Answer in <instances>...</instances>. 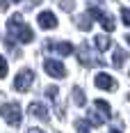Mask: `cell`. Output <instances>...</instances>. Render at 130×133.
I'll list each match as a JSON object with an SVG mask.
<instances>
[{
	"instance_id": "obj_1",
	"label": "cell",
	"mask_w": 130,
	"mask_h": 133,
	"mask_svg": "<svg viewBox=\"0 0 130 133\" xmlns=\"http://www.w3.org/2000/svg\"><path fill=\"white\" fill-rule=\"evenodd\" d=\"M7 32L12 35V39L21 41V44H30L34 39V32L30 30V25L23 23V16L21 14H12V18L7 21Z\"/></svg>"
},
{
	"instance_id": "obj_2",
	"label": "cell",
	"mask_w": 130,
	"mask_h": 133,
	"mask_svg": "<svg viewBox=\"0 0 130 133\" xmlns=\"http://www.w3.org/2000/svg\"><path fill=\"white\" fill-rule=\"evenodd\" d=\"M94 106H96V112H91V115H89V124H91V126H101L105 119H110L112 110H110V103L103 101V99H96Z\"/></svg>"
},
{
	"instance_id": "obj_3",
	"label": "cell",
	"mask_w": 130,
	"mask_h": 133,
	"mask_svg": "<svg viewBox=\"0 0 130 133\" xmlns=\"http://www.w3.org/2000/svg\"><path fill=\"white\" fill-rule=\"evenodd\" d=\"M32 83H34V71L32 69H21L14 78V90L16 92H27L32 87Z\"/></svg>"
},
{
	"instance_id": "obj_4",
	"label": "cell",
	"mask_w": 130,
	"mask_h": 133,
	"mask_svg": "<svg viewBox=\"0 0 130 133\" xmlns=\"http://www.w3.org/2000/svg\"><path fill=\"white\" fill-rule=\"evenodd\" d=\"M0 115L5 117V122L9 126H18L21 124V106L18 103H5V106H0Z\"/></svg>"
},
{
	"instance_id": "obj_5",
	"label": "cell",
	"mask_w": 130,
	"mask_h": 133,
	"mask_svg": "<svg viewBox=\"0 0 130 133\" xmlns=\"http://www.w3.org/2000/svg\"><path fill=\"white\" fill-rule=\"evenodd\" d=\"M91 16V18H96V21H98V23H101V25H103V30L105 32H112V30H114V18H112V16H110V14H105V12H101V9H98V7H89V12H87Z\"/></svg>"
},
{
	"instance_id": "obj_6",
	"label": "cell",
	"mask_w": 130,
	"mask_h": 133,
	"mask_svg": "<svg viewBox=\"0 0 130 133\" xmlns=\"http://www.w3.org/2000/svg\"><path fill=\"white\" fill-rule=\"evenodd\" d=\"M43 71L52 76V78H64L66 76V66L59 62V60H46L43 62Z\"/></svg>"
},
{
	"instance_id": "obj_7",
	"label": "cell",
	"mask_w": 130,
	"mask_h": 133,
	"mask_svg": "<svg viewBox=\"0 0 130 133\" xmlns=\"http://www.w3.org/2000/svg\"><path fill=\"white\" fill-rule=\"evenodd\" d=\"M78 57H80V64H85V66H101V64H103V60H101V57H96V55L91 53L89 48H87V44H85V46H80Z\"/></svg>"
},
{
	"instance_id": "obj_8",
	"label": "cell",
	"mask_w": 130,
	"mask_h": 133,
	"mask_svg": "<svg viewBox=\"0 0 130 133\" xmlns=\"http://www.w3.org/2000/svg\"><path fill=\"white\" fill-rule=\"evenodd\" d=\"M94 83H96L98 90H107V92H114V90H117V80L112 78L110 74H98V76L94 78Z\"/></svg>"
},
{
	"instance_id": "obj_9",
	"label": "cell",
	"mask_w": 130,
	"mask_h": 133,
	"mask_svg": "<svg viewBox=\"0 0 130 133\" xmlns=\"http://www.w3.org/2000/svg\"><path fill=\"white\" fill-rule=\"evenodd\" d=\"M46 48H48V51H55L57 55H64V57L75 51L68 41H48V44H46Z\"/></svg>"
},
{
	"instance_id": "obj_10",
	"label": "cell",
	"mask_w": 130,
	"mask_h": 133,
	"mask_svg": "<svg viewBox=\"0 0 130 133\" xmlns=\"http://www.w3.org/2000/svg\"><path fill=\"white\" fill-rule=\"evenodd\" d=\"M37 23H39L43 30H55V28H57V16L52 12H41L39 16H37Z\"/></svg>"
},
{
	"instance_id": "obj_11",
	"label": "cell",
	"mask_w": 130,
	"mask_h": 133,
	"mask_svg": "<svg viewBox=\"0 0 130 133\" xmlns=\"http://www.w3.org/2000/svg\"><path fill=\"white\" fill-rule=\"evenodd\" d=\"M30 115H34V117H39V119H48V108L39 103V101H34V103H30Z\"/></svg>"
},
{
	"instance_id": "obj_12",
	"label": "cell",
	"mask_w": 130,
	"mask_h": 133,
	"mask_svg": "<svg viewBox=\"0 0 130 133\" xmlns=\"http://www.w3.org/2000/svg\"><path fill=\"white\" fill-rule=\"evenodd\" d=\"M94 44H96V48H98V51L103 53V51H107V48L112 46V39H110L107 35H98V37L94 39Z\"/></svg>"
},
{
	"instance_id": "obj_13",
	"label": "cell",
	"mask_w": 130,
	"mask_h": 133,
	"mask_svg": "<svg viewBox=\"0 0 130 133\" xmlns=\"http://www.w3.org/2000/svg\"><path fill=\"white\" fill-rule=\"evenodd\" d=\"M126 57H128V53H126V51H121V48H117V51H114V57H112V64L117 66V69H121L123 62H126Z\"/></svg>"
},
{
	"instance_id": "obj_14",
	"label": "cell",
	"mask_w": 130,
	"mask_h": 133,
	"mask_svg": "<svg viewBox=\"0 0 130 133\" xmlns=\"http://www.w3.org/2000/svg\"><path fill=\"white\" fill-rule=\"evenodd\" d=\"M75 23H78L80 30H91V16H89V14H87V16H78Z\"/></svg>"
},
{
	"instance_id": "obj_15",
	"label": "cell",
	"mask_w": 130,
	"mask_h": 133,
	"mask_svg": "<svg viewBox=\"0 0 130 133\" xmlns=\"http://www.w3.org/2000/svg\"><path fill=\"white\" fill-rule=\"evenodd\" d=\"M73 101H75V106H85V92H82V87H73Z\"/></svg>"
},
{
	"instance_id": "obj_16",
	"label": "cell",
	"mask_w": 130,
	"mask_h": 133,
	"mask_svg": "<svg viewBox=\"0 0 130 133\" xmlns=\"http://www.w3.org/2000/svg\"><path fill=\"white\" fill-rule=\"evenodd\" d=\"M7 76V60L0 55V78H5Z\"/></svg>"
},
{
	"instance_id": "obj_17",
	"label": "cell",
	"mask_w": 130,
	"mask_h": 133,
	"mask_svg": "<svg viewBox=\"0 0 130 133\" xmlns=\"http://www.w3.org/2000/svg\"><path fill=\"white\" fill-rule=\"evenodd\" d=\"M59 5L64 7V12H71V9L75 7V2H73V0H59Z\"/></svg>"
},
{
	"instance_id": "obj_18",
	"label": "cell",
	"mask_w": 130,
	"mask_h": 133,
	"mask_svg": "<svg viewBox=\"0 0 130 133\" xmlns=\"http://www.w3.org/2000/svg\"><path fill=\"white\" fill-rule=\"evenodd\" d=\"M121 18L126 25H130V9H121Z\"/></svg>"
},
{
	"instance_id": "obj_19",
	"label": "cell",
	"mask_w": 130,
	"mask_h": 133,
	"mask_svg": "<svg viewBox=\"0 0 130 133\" xmlns=\"http://www.w3.org/2000/svg\"><path fill=\"white\" fill-rule=\"evenodd\" d=\"M27 133H43L41 129H27Z\"/></svg>"
},
{
	"instance_id": "obj_20",
	"label": "cell",
	"mask_w": 130,
	"mask_h": 133,
	"mask_svg": "<svg viewBox=\"0 0 130 133\" xmlns=\"http://www.w3.org/2000/svg\"><path fill=\"white\" fill-rule=\"evenodd\" d=\"M7 7V0H0V9H5Z\"/></svg>"
},
{
	"instance_id": "obj_21",
	"label": "cell",
	"mask_w": 130,
	"mask_h": 133,
	"mask_svg": "<svg viewBox=\"0 0 130 133\" xmlns=\"http://www.w3.org/2000/svg\"><path fill=\"white\" fill-rule=\"evenodd\" d=\"M110 133H121V131H117V129H112V131H110Z\"/></svg>"
},
{
	"instance_id": "obj_22",
	"label": "cell",
	"mask_w": 130,
	"mask_h": 133,
	"mask_svg": "<svg viewBox=\"0 0 130 133\" xmlns=\"http://www.w3.org/2000/svg\"><path fill=\"white\" fill-rule=\"evenodd\" d=\"M126 41H128V44H130V35H128V39H126Z\"/></svg>"
},
{
	"instance_id": "obj_23",
	"label": "cell",
	"mask_w": 130,
	"mask_h": 133,
	"mask_svg": "<svg viewBox=\"0 0 130 133\" xmlns=\"http://www.w3.org/2000/svg\"><path fill=\"white\" fill-rule=\"evenodd\" d=\"M12 2H21V0H12Z\"/></svg>"
},
{
	"instance_id": "obj_24",
	"label": "cell",
	"mask_w": 130,
	"mask_h": 133,
	"mask_svg": "<svg viewBox=\"0 0 130 133\" xmlns=\"http://www.w3.org/2000/svg\"><path fill=\"white\" fill-rule=\"evenodd\" d=\"M128 99H130V94H128Z\"/></svg>"
}]
</instances>
